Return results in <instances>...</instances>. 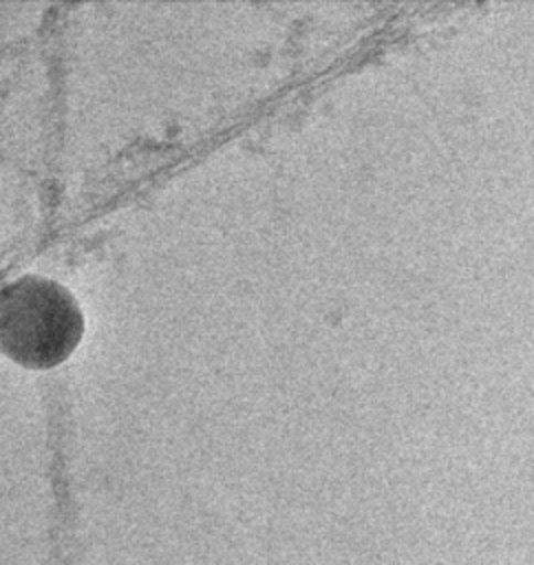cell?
Here are the masks:
<instances>
[{
    "instance_id": "obj_1",
    "label": "cell",
    "mask_w": 534,
    "mask_h": 565,
    "mask_svg": "<svg viewBox=\"0 0 534 565\" xmlns=\"http://www.w3.org/2000/svg\"><path fill=\"white\" fill-rule=\"evenodd\" d=\"M84 335V316L66 287L42 276H22L0 289V351L26 366L64 362Z\"/></svg>"
}]
</instances>
